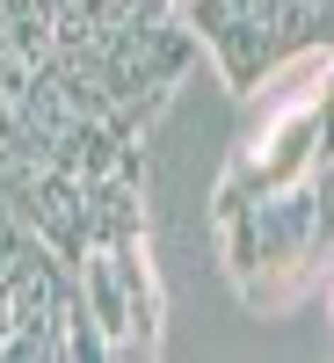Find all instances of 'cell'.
<instances>
[{
  "label": "cell",
  "mask_w": 334,
  "mask_h": 363,
  "mask_svg": "<svg viewBox=\"0 0 334 363\" xmlns=\"http://www.w3.org/2000/svg\"><path fill=\"white\" fill-rule=\"evenodd\" d=\"M73 291L87 320L102 327L109 363L153 356L160 349V277H153V240H87L73 255Z\"/></svg>",
  "instance_id": "1"
}]
</instances>
